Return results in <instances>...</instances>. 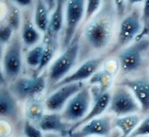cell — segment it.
<instances>
[{
    "mask_svg": "<svg viewBox=\"0 0 149 137\" xmlns=\"http://www.w3.org/2000/svg\"><path fill=\"white\" fill-rule=\"evenodd\" d=\"M117 18L114 1H102L100 10L84 28L80 39V54L86 49L91 52H98L107 48L113 37Z\"/></svg>",
    "mask_w": 149,
    "mask_h": 137,
    "instance_id": "1",
    "label": "cell"
},
{
    "mask_svg": "<svg viewBox=\"0 0 149 137\" xmlns=\"http://www.w3.org/2000/svg\"><path fill=\"white\" fill-rule=\"evenodd\" d=\"M80 54V39L76 34L73 42L63 51L61 55L52 63L47 76V87L49 92L52 87L63 79L75 65Z\"/></svg>",
    "mask_w": 149,
    "mask_h": 137,
    "instance_id": "2",
    "label": "cell"
},
{
    "mask_svg": "<svg viewBox=\"0 0 149 137\" xmlns=\"http://www.w3.org/2000/svg\"><path fill=\"white\" fill-rule=\"evenodd\" d=\"M149 50V38L141 37L127 46L118 54V63L122 73L132 74L142 67L143 56Z\"/></svg>",
    "mask_w": 149,
    "mask_h": 137,
    "instance_id": "3",
    "label": "cell"
},
{
    "mask_svg": "<svg viewBox=\"0 0 149 137\" xmlns=\"http://www.w3.org/2000/svg\"><path fill=\"white\" fill-rule=\"evenodd\" d=\"M92 100L91 91L89 87H84L73 96L61 112V116L65 122L75 124L83 120L90 110Z\"/></svg>",
    "mask_w": 149,
    "mask_h": 137,
    "instance_id": "4",
    "label": "cell"
},
{
    "mask_svg": "<svg viewBox=\"0 0 149 137\" xmlns=\"http://www.w3.org/2000/svg\"><path fill=\"white\" fill-rule=\"evenodd\" d=\"M86 1L70 0L65 3V24L61 48L65 51L73 42L78 25L85 16Z\"/></svg>",
    "mask_w": 149,
    "mask_h": 137,
    "instance_id": "5",
    "label": "cell"
},
{
    "mask_svg": "<svg viewBox=\"0 0 149 137\" xmlns=\"http://www.w3.org/2000/svg\"><path fill=\"white\" fill-rule=\"evenodd\" d=\"M142 15L139 9L135 8L123 18L119 24L116 43L113 48V52L126 48L134 39L141 34Z\"/></svg>",
    "mask_w": 149,
    "mask_h": 137,
    "instance_id": "6",
    "label": "cell"
},
{
    "mask_svg": "<svg viewBox=\"0 0 149 137\" xmlns=\"http://www.w3.org/2000/svg\"><path fill=\"white\" fill-rule=\"evenodd\" d=\"M108 112L118 117L141 112L140 106L132 92L123 86H118L111 95Z\"/></svg>",
    "mask_w": 149,
    "mask_h": 137,
    "instance_id": "7",
    "label": "cell"
},
{
    "mask_svg": "<svg viewBox=\"0 0 149 137\" xmlns=\"http://www.w3.org/2000/svg\"><path fill=\"white\" fill-rule=\"evenodd\" d=\"M18 34H15L8 43L3 59V68L5 77L9 80H15L20 74L23 66L22 42Z\"/></svg>",
    "mask_w": 149,
    "mask_h": 137,
    "instance_id": "8",
    "label": "cell"
},
{
    "mask_svg": "<svg viewBox=\"0 0 149 137\" xmlns=\"http://www.w3.org/2000/svg\"><path fill=\"white\" fill-rule=\"evenodd\" d=\"M47 86V78L39 76L33 78L21 77L10 85V91L19 100H24L37 96L44 92Z\"/></svg>",
    "mask_w": 149,
    "mask_h": 137,
    "instance_id": "9",
    "label": "cell"
},
{
    "mask_svg": "<svg viewBox=\"0 0 149 137\" xmlns=\"http://www.w3.org/2000/svg\"><path fill=\"white\" fill-rule=\"evenodd\" d=\"M114 120L112 116H101L70 133V137H110Z\"/></svg>",
    "mask_w": 149,
    "mask_h": 137,
    "instance_id": "10",
    "label": "cell"
},
{
    "mask_svg": "<svg viewBox=\"0 0 149 137\" xmlns=\"http://www.w3.org/2000/svg\"><path fill=\"white\" fill-rule=\"evenodd\" d=\"M85 87L83 82L61 86L49 94L45 100V108L49 112H62L73 96Z\"/></svg>",
    "mask_w": 149,
    "mask_h": 137,
    "instance_id": "11",
    "label": "cell"
},
{
    "mask_svg": "<svg viewBox=\"0 0 149 137\" xmlns=\"http://www.w3.org/2000/svg\"><path fill=\"white\" fill-rule=\"evenodd\" d=\"M106 59H107L106 55L99 56L96 58L88 59L75 72L69 74L64 79H61L59 83H57L54 87H52V89L49 91V93L52 92L54 90L61 86L70 84V83H81L84 80L88 79L97 72V70L103 63V62L106 60Z\"/></svg>",
    "mask_w": 149,
    "mask_h": 137,
    "instance_id": "12",
    "label": "cell"
},
{
    "mask_svg": "<svg viewBox=\"0 0 149 137\" xmlns=\"http://www.w3.org/2000/svg\"><path fill=\"white\" fill-rule=\"evenodd\" d=\"M16 98L10 90L4 87L0 91V116L1 120L13 126H18L20 120L19 108Z\"/></svg>",
    "mask_w": 149,
    "mask_h": 137,
    "instance_id": "13",
    "label": "cell"
},
{
    "mask_svg": "<svg viewBox=\"0 0 149 137\" xmlns=\"http://www.w3.org/2000/svg\"><path fill=\"white\" fill-rule=\"evenodd\" d=\"M128 88L138 101L141 112L149 113V80L145 78L127 79L119 84Z\"/></svg>",
    "mask_w": 149,
    "mask_h": 137,
    "instance_id": "14",
    "label": "cell"
},
{
    "mask_svg": "<svg viewBox=\"0 0 149 137\" xmlns=\"http://www.w3.org/2000/svg\"><path fill=\"white\" fill-rule=\"evenodd\" d=\"M36 126L44 133H57L65 135L71 131L73 124L63 120L61 114L58 112H49L45 114Z\"/></svg>",
    "mask_w": 149,
    "mask_h": 137,
    "instance_id": "15",
    "label": "cell"
},
{
    "mask_svg": "<svg viewBox=\"0 0 149 137\" xmlns=\"http://www.w3.org/2000/svg\"><path fill=\"white\" fill-rule=\"evenodd\" d=\"M111 96L109 92L105 91V92H102L101 93H99L96 96L93 107L90 108L88 114L86 116V117L84 118L83 120L79 121L78 123L73 124V127L71 128L70 133L73 132V131L77 129L81 126L84 125L85 123H86L87 122L94 120L97 117L101 116L103 114V112H105V111L108 109V107L110 105V102H111Z\"/></svg>",
    "mask_w": 149,
    "mask_h": 137,
    "instance_id": "16",
    "label": "cell"
},
{
    "mask_svg": "<svg viewBox=\"0 0 149 137\" xmlns=\"http://www.w3.org/2000/svg\"><path fill=\"white\" fill-rule=\"evenodd\" d=\"M21 39L23 43L28 48L37 44L41 39V34L39 32L36 25L32 23L31 16L28 12H25L24 14Z\"/></svg>",
    "mask_w": 149,
    "mask_h": 137,
    "instance_id": "17",
    "label": "cell"
},
{
    "mask_svg": "<svg viewBox=\"0 0 149 137\" xmlns=\"http://www.w3.org/2000/svg\"><path fill=\"white\" fill-rule=\"evenodd\" d=\"M141 122V117L137 114H132L118 117L114 120V125L121 131L120 137H129Z\"/></svg>",
    "mask_w": 149,
    "mask_h": 137,
    "instance_id": "18",
    "label": "cell"
},
{
    "mask_svg": "<svg viewBox=\"0 0 149 137\" xmlns=\"http://www.w3.org/2000/svg\"><path fill=\"white\" fill-rule=\"evenodd\" d=\"M66 2L65 1H56V2L54 10L52 14L50 15V21H49V27L48 32L54 36L55 38L57 37L59 32L61 31L63 28V22H64V7Z\"/></svg>",
    "mask_w": 149,
    "mask_h": 137,
    "instance_id": "19",
    "label": "cell"
},
{
    "mask_svg": "<svg viewBox=\"0 0 149 137\" xmlns=\"http://www.w3.org/2000/svg\"><path fill=\"white\" fill-rule=\"evenodd\" d=\"M34 21H35L36 27L39 31H41L45 33L48 31L50 16H49V7L45 1L38 0L36 2Z\"/></svg>",
    "mask_w": 149,
    "mask_h": 137,
    "instance_id": "20",
    "label": "cell"
},
{
    "mask_svg": "<svg viewBox=\"0 0 149 137\" xmlns=\"http://www.w3.org/2000/svg\"><path fill=\"white\" fill-rule=\"evenodd\" d=\"M47 33V39H46V43L45 46V52H44V55H43V59H42V62L40 66L37 69V72H40L42 69L45 68L46 66L49 64L50 61L52 60V59L54 56L56 51V39L52 36V34L49 32H46Z\"/></svg>",
    "mask_w": 149,
    "mask_h": 137,
    "instance_id": "21",
    "label": "cell"
},
{
    "mask_svg": "<svg viewBox=\"0 0 149 137\" xmlns=\"http://www.w3.org/2000/svg\"><path fill=\"white\" fill-rule=\"evenodd\" d=\"M7 23L13 28L15 31H17L21 26V16L20 10L19 9L16 4H15L13 2H9L7 5Z\"/></svg>",
    "mask_w": 149,
    "mask_h": 137,
    "instance_id": "22",
    "label": "cell"
},
{
    "mask_svg": "<svg viewBox=\"0 0 149 137\" xmlns=\"http://www.w3.org/2000/svg\"><path fill=\"white\" fill-rule=\"evenodd\" d=\"M45 52L44 45H36L31 49L26 55V61L29 67L33 68H39L40 66Z\"/></svg>",
    "mask_w": 149,
    "mask_h": 137,
    "instance_id": "23",
    "label": "cell"
},
{
    "mask_svg": "<svg viewBox=\"0 0 149 137\" xmlns=\"http://www.w3.org/2000/svg\"><path fill=\"white\" fill-rule=\"evenodd\" d=\"M102 4V1H94L90 0L86 3V9H85V16H84V23H86L94 17L95 14L100 10Z\"/></svg>",
    "mask_w": 149,
    "mask_h": 137,
    "instance_id": "24",
    "label": "cell"
},
{
    "mask_svg": "<svg viewBox=\"0 0 149 137\" xmlns=\"http://www.w3.org/2000/svg\"><path fill=\"white\" fill-rule=\"evenodd\" d=\"M23 131L25 137H45V133L29 120H26L24 123Z\"/></svg>",
    "mask_w": 149,
    "mask_h": 137,
    "instance_id": "25",
    "label": "cell"
},
{
    "mask_svg": "<svg viewBox=\"0 0 149 137\" xmlns=\"http://www.w3.org/2000/svg\"><path fill=\"white\" fill-rule=\"evenodd\" d=\"M13 28L10 27L7 22H3L0 28V41L1 44L9 43L13 38Z\"/></svg>",
    "mask_w": 149,
    "mask_h": 137,
    "instance_id": "26",
    "label": "cell"
},
{
    "mask_svg": "<svg viewBox=\"0 0 149 137\" xmlns=\"http://www.w3.org/2000/svg\"><path fill=\"white\" fill-rule=\"evenodd\" d=\"M149 136V116L141 120V122L129 137H145Z\"/></svg>",
    "mask_w": 149,
    "mask_h": 137,
    "instance_id": "27",
    "label": "cell"
},
{
    "mask_svg": "<svg viewBox=\"0 0 149 137\" xmlns=\"http://www.w3.org/2000/svg\"><path fill=\"white\" fill-rule=\"evenodd\" d=\"M142 22L143 29V34L141 36L143 37L145 34L149 33V1H145L143 3L142 10Z\"/></svg>",
    "mask_w": 149,
    "mask_h": 137,
    "instance_id": "28",
    "label": "cell"
},
{
    "mask_svg": "<svg viewBox=\"0 0 149 137\" xmlns=\"http://www.w3.org/2000/svg\"><path fill=\"white\" fill-rule=\"evenodd\" d=\"M114 5H115L118 18H121L122 19L124 17L123 13H124L125 8H126V2H123V1H114Z\"/></svg>",
    "mask_w": 149,
    "mask_h": 137,
    "instance_id": "29",
    "label": "cell"
},
{
    "mask_svg": "<svg viewBox=\"0 0 149 137\" xmlns=\"http://www.w3.org/2000/svg\"><path fill=\"white\" fill-rule=\"evenodd\" d=\"M13 3L16 4L18 7H28L33 3L31 0H16V1H13Z\"/></svg>",
    "mask_w": 149,
    "mask_h": 137,
    "instance_id": "30",
    "label": "cell"
},
{
    "mask_svg": "<svg viewBox=\"0 0 149 137\" xmlns=\"http://www.w3.org/2000/svg\"><path fill=\"white\" fill-rule=\"evenodd\" d=\"M45 137H62V135L57 133H51V132H48V133H45Z\"/></svg>",
    "mask_w": 149,
    "mask_h": 137,
    "instance_id": "31",
    "label": "cell"
},
{
    "mask_svg": "<svg viewBox=\"0 0 149 137\" xmlns=\"http://www.w3.org/2000/svg\"><path fill=\"white\" fill-rule=\"evenodd\" d=\"M16 137H25V136H16Z\"/></svg>",
    "mask_w": 149,
    "mask_h": 137,
    "instance_id": "32",
    "label": "cell"
},
{
    "mask_svg": "<svg viewBox=\"0 0 149 137\" xmlns=\"http://www.w3.org/2000/svg\"><path fill=\"white\" fill-rule=\"evenodd\" d=\"M145 137H149V136H145Z\"/></svg>",
    "mask_w": 149,
    "mask_h": 137,
    "instance_id": "33",
    "label": "cell"
},
{
    "mask_svg": "<svg viewBox=\"0 0 149 137\" xmlns=\"http://www.w3.org/2000/svg\"><path fill=\"white\" fill-rule=\"evenodd\" d=\"M110 137H111V136H110Z\"/></svg>",
    "mask_w": 149,
    "mask_h": 137,
    "instance_id": "34",
    "label": "cell"
}]
</instances>
